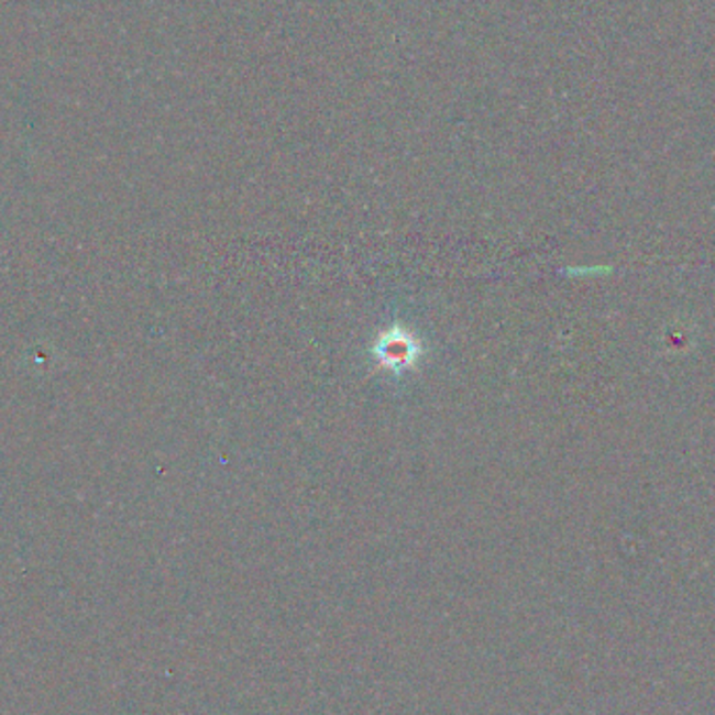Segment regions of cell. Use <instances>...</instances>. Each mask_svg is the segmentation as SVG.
<instances>
[{"label":"cell","instance_id":"obj_1","mask_svg":"<svg viewBox=\"0 0 715 715\" xmlns=\"http://www.w3.org/2000/svg\"><path fill=\"white\" fill-rule=\"evenodd\" d=\"M375 358L380 366L387 371L400 373L404 369H410L419 356H421L422 345L419 339H415L410 331L404 327H392L387 329L375 343Z\"/></svg>","mask_w":715,"mask_h":715},{"label":"cell","instance_id":"obj_2","mask_svg":"<svg viewBox=\"0 0 715 715\" xmlns=\"http://www.w3.org/2000/svg\"><path fill=\"white\" fill-rule=\"evenodd\" d=\"M571 276H594V274L610 273L609 266H582V268H569Z\"/></svg>","mask_w":715,"mask_h":715}]
</instances>
